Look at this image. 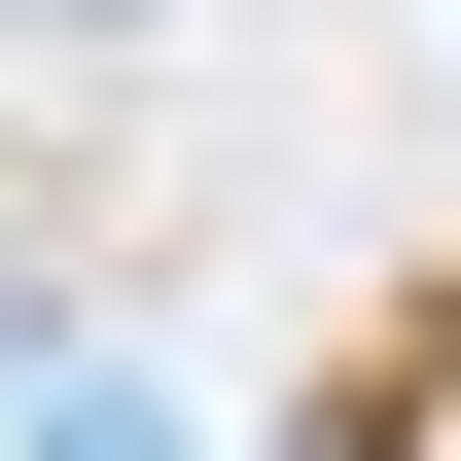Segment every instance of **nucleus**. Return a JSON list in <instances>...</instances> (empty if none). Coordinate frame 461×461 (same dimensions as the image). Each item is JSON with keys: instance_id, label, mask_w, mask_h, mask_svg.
Returning <instances> with one entry per match:
<instances>
[{"instance_id": "nucleus-1", "label": "nucleus", "mask_w": 461, "mask_h": 461, "mask_svg": "<svg viewBox=\"0 0 461 461\" xmlns=\"http://www.w3.org/2000/svg\"><path fill=\"white\" fill-rule=\"evenodd\" d=\"M391 461H461V320H426V355H391Z\"/></svg>"}, {"instance_id": "nucleus-2", "label": "nucleus", "mask_w": 461, "mask_h": 461, "mask_svg": "<svg viewBox=\"0 0 461 461\" xmlns=\"http://www.w3.org/2000/svg\"><path fill=\"white\" fill-rule=\"evenodd\" d=\"M36 36H107V0H36Z\"/></svg>"}, {"instance_id": "nucleus-3", "label": "nucleus", "mask_w": 461, "mask_h": 461, "mask_svg": "<svg viewBox=\"0 0 461 461\" xmlns=\"http://www.w3.org/2000/svg\"><path fill=\"white\" fill-rule=\"evenodd\" d=\"M355 461H391V426H355Z\"/></svg>"}]
</instances>
